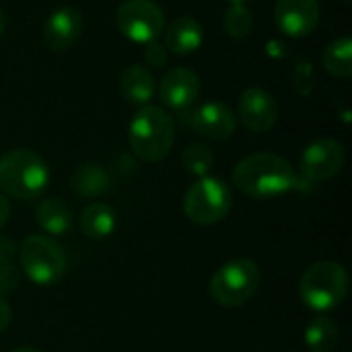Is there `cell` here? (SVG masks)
I'll return each mask as SVG.
<instances>
[{
	"mask_svg": "<svg viewBox=\"0 0 352 352\" xmlns=\"http://www.w3.org/2000/svg\"><path fill=\"white\" fill-rule=\"evenodd\" d=\"M233 204L231 188L212 175L198 177L184 196V214L200 227L221 223Z\"/></svg>",
	"mask_w": 352,
	"mask_h": 352,
	"instance_id": "cell-7",
	"label": "cell"
},
{
	"mask_svg": "<svg viewBox=\"0 0 352 352\" xmlns=\"http://www.w3.org/2000/svg\"><path fill=\"white\" fill-rule=\"evenodd\" d=\"M340 330L334 320L330 318H316L305 328V342L311 352H334L338 349Z\"/></svg>",
	"mask_w": 352,
	"mask_h": 352,
	"instance_id": "cell-21",
	"label": "cell"
},
{
	"mask_svg": "<svg viewBox=\"0 0 352 352\" xmlns=\"http://www.w3.org/2000/svg\"><path fill=\"white\" fill-rule=\"evenodd\" d=\"M266 52H268V56H272V58H283V56H287V50H285V45L280 43V41H268V45H266Z\"/></svg>",
	"mask_w": 352,
	"mask_h": 352,
	"instance_id": "cell-29",
	"label": "cell"
},
{
	"mask_svg": "<svg viewBox=\"0 0 352 352\" xmlns=\"http://www.w3.org/2000/svg\"><path fill=\"white\" fill-rule=\"evenodd\" d=\"M293 87L303 97L311 95L314 87H316V76H314V64L309 60L297 62V66L293 70Z\"/></svg>",
	"mask_w": 352,
	"mask_h": 352,
	"instance_id": "cell-24",
	"label": "cell"
},
{
	"mask_svg": "<svg viewBox=\"0 0 352 352\" xmlns=\"http://www.w3.org/2000/svg\"><path fill=\"white\" fill-rule=\"evenodd\" d=\"M349 295V272L338 262H316L299 280V299L314 311H332Z\"/></svg>",
	"mask_w": 352,
	"mask_h": 352,
	"instance_id": "cell-4",
	"label": "cell"
},
{
	"mask_svg": "<svg viewBox=\"0 0 352 352\" xmlns=\"http://www.w3.org/2000/svg\"><path fill=\"white\" fill-rule=\"evenodd\" d=\"M10 318H12V311H10V307H8V303L0 299V332H4V330L8 328Z\"/></svg>",
	"mask_w": 352,
	"mask_h": 352,
	"instance_id": "cell-28",
	"label": "cell"
},
{
	"mask_svg": "<svg viewBox=\"0 0 352 352\" xmlns=\"http://www.w3.org/2000/svg\"><path fill=\"white\" fill-rule=\"evenodd\" d=\"M324 68L336 78H351L352 76V39L342 35L330 41L322 54Z\"/></svg>",
	"mask_w": 352,
	"mask_h": 352,
	"instance_id": "cell-20",
	"label": "cell"
},
{
	"mask_svg": "<svg viewBox=\"0 0 352 352\" xmlns=\"http://www.w3.org/2000/svg\"><path fill=\"white\" fill-rule=\"evenodd\" d=\"M80 227L85 237L93 241H103L116 231V212L109 204L93 202L82 210Z\"/></svg>",
	"mask_w": 352,
	"mask_h": 352,
	"instance_id": "cell-19",
	"label": "cell"
},
{
	"mask_svg": "<svg viewBox=\"0 0 352 352\" xmlns=\"http://www.w3.org/2000/svg\"><path fill=\"white\" fill-rule=\"evenodd\" d=\"M184 113H188L186 124L198 136L208 138V140H227L233 136L237 128L235 111L227 103H221V101H208Z\"/></svg>",
	"mask_w": 352,
	"mask_h": 352,
	"instance_id": "cell-10",
	"label": "cell"
},
{
	"mask_svg": "<svg viewBox=\"0 0 352 352\" xmlns=\"http://www.w3.org/2000/svg\"><path fill=\"white\" fill-rule=\"evenodd\" d=\"M16 256H19V245L10 237L0 235V262H14Z\"/></svg>",
	"mask_w": 352,
	"mask_h": 352,
	"instance_id": "cell-27",
	"label": "cell"
},
{
	"mask_svg": "<svg viewBox=\"0 0 352 352\" xmlns=\"http://www.w3.org/2000/svg\"><path fill=\"white\" fill-rule=\"evenodd\" d=\"M120 93L134 105H148L155 95V78L140 64H130L120 74Z\"/></svg>",
	"mask_w": 352,
	"mask_h": 352,
	"instance_id": "cell-16",
	"label": "cell"
},
{
	"mask_svg": "<svg viewBox=\"0 0 352 352\" xmlns=\"http://www.w3.org/2000/svg\"><path fill=\"white\" fill-rule=\"evenodd\" d=\"M231 4H245V2H250V0H229Z\"/></svg>",
	"mask_w": 352,
	"mask_h": 352,
	"instance_id": "cell-33",
	"label": "cell"
},
{
	"mask_svg": "<svg viewBox=\"0 0 352 352\" xmlns=\"http://www.w3.org/2000/svg\"><path fill=\"white\" fill-rule=\"evenodd\" d=\"M262 272L254 260L237 258L223 264L210 278V297L221 307H241L260 289Z\"/></svg>",
	"mask_w": 352,
	"mask_h": 352,
	"instance_id": "cell-6",
	"label": "cell"
},
{
	"mask_svg": "<svg viewBox=\"0 0 352 352\" xmlns=\"http://www.w3.org/2000/svg\"><path fill=\"white\" fill-rule=\"evenodd\" d=\"M274 21L285 35L307 37L320 23V4L318 0H278Z\"/></svg>",
	"mask_w": 352,
	"mask_h": 352,
	"instance_id": "cell-13",
	"label": "cell"
},
{
	"mask_svg": "<svg viewBox=\"0 0 352 352\" xmlns=\"http://www.w3.org/2000/svg\"><path fill=\"white\" fill-rule=\"evenodd\" d=\"M202 41H204V29L192 16H177L163 29L165 50L177 56H186L200 50Z\"/></svg>",
	"mask_w": 352,
	"mask_h": 352,
	"instance_id": "cell-15",
	"label": "cell"
},
{
	"mask_svg": "<svg viewBox=\"0 0 352 352\" xmlns=\"http://www.w3.org/2000/svg\"><path fill=\"white\" fill-rule=\"evenodd\" d=\"M223 25H225V31L235 37V39H241V37H248L254 29V14L252 10L245 6V4H231L225 12V19H223Z\"/></svg>",
	"mask_w": 352,
	"mask_h": 352,
	"instance_id": "cell-23",
	"label": "cell"
},
{
	"mask_svg": "<svg viewBox=\"0 0 352 352\" xmlns=\"http://www.w3.org/2000/svg\"><path fill=\"white\" fill-rule=\"evenodd\" d=\"M8 217H10V202L6 200V196L0 194V229L6 225Z\"/></svg>",
	"mask_w": 352,
	"mask_h": 352,
	"instance_id": "cell-30",
	"label": "cell"
},
{
	"mask_svg": "<svg viewBox=\"0 0 352 352\" xmlns=\"http://www.w3.org/2000/svg\"><path fill=\"white\" fill-rule=\"evenodd\" d=\"M82 33V16L72 6L56 8L43 25V41L54 52L70 50Z\"/></svg>",
	"mask_w": 352,
	"mask_h": 352,
	"instance_id": "cell-14",
	"label": "cell"
},
{
	"mask_svg": "<svg viewBox=\"0 0 352 352\" xmlns=\"http://www.w3.org/2000/svg\"><path fill=\"white\" fill-rule=\"evenodd\" d=\"M233 184L256 200L276 198L301 186L293 165L274 153H254L241 159L233 169Z\"/></svg>",
	"mask_w": 352,
	"mask_h": 352,
	"instance_id": "cell-1",
	"label": "cell"
},
{
	"mask_svg": "<svg viewBox=\"0 0 352 352\" xmlns=\"http://www.w3.org/2000/svg\"><path fill=\"white\" fill-rule=\"evenodd\" d=\"M50 184L43 157L27 148H14L0 157V190L16 200L39 198Z\"/></svg>",
	"mask_w": 352,
	"mask_h": 352,
	"instance_id": "cell-3",
	"label": "cell"
},
{
	"mask_svg": "<svg viewBox=\"0 0 352 352\" xmlns=\"http://www.w3.org/2000/svg\"><path fill=\"white\" fill-rule=\"evenodd\" d=\"M10 352H41L39 349H31V346H21V349H14Z\"/></svg>",
	"mask_w": 352,
	"mask_h": 352,
	"instance_id": "cell-32",
	"label": "cell"
},
{
	"mask_svg": "<svg viewBox=\"0 0 352 352\" xmlns=\"http://www.w3.org/2000/svg\"><path fill=\"white\" fill-rule=\"evenodd\" d=\"M132 153L144 163L163 161L175 140V126L171 116L157 105H142L128 128Z\"/></svg>",
	"mask_w": 352,
	"mask_h": 352,
	"instance_id": "cell-2",
	"label": "cell"
},
{
	"mask_svg": "<svg viewBox=\"0 0 352 352\" xmlns=\"http://www.w3.org/2000/svg\"><path fill=\"white\" fill-rule=\"evenodd\" d=\"M116 25L124 37L134 43H151L163 35L165 12L153 0H126L118 8Z\"/></svg>",
	"mask_w": 352,
	"mask_h": 352,
	"instance_id": "cell-8",
	"label": "cell"
},
{
	"mask_svg": "<svg viewBox=\"0 0 352 352\" xmlns=\"http://www.w3.org/2000/svg\"><path fill=\"white\" fill-rule=\"evenodd\" d=\"M346 161V151L342 142L334 138H320L307 144L301 153L299 171L307 184H322L336 177Z\"/></svg>",
	"mask_w": 352,
	"mask_h": 352,
	"instance_id": "cell-9",
	"label": "cell"
},
{
	"mask_svg": "<svg viewBox=\"0 0 352 352\" xmlns=\"http://www.w3.org/2000/svg\"><path fill=\"white\" fill-rule=\"evenodd\" d=\"M19 264L25 276L37 287H52L66 274L64 250L50 235H29L19 248Z\"/></svg>",
	"mask_w": 352,
	"mask_h": 352,
	"instance_id": "cell-5",
	"label": "cell"
},
{
	"mask_svg": "<svg viewBox=\"0 0 352 352\" xmlns=\"http://www.w3.org/2000/svg\"><path fill=\"white\" fill-rule=\"evenodd\" d=\"M4 29H6V14H4L2 8H0V35L4 33Z\"/></svg>",
	"mask_w": 352,
	"mask_h": 352,
	"instance_id": "cell-31",
	"label": "cell"
},
{
	"mask_svg": "<svg viewBox=\"0 0 352 352\" xmlns=\"http://www.w3.org/2000/svg\"><path fill=\"white\" fill-rule=\"evenodd\" d=\"M19 270L14 262H0V297L12 293L19 287Z\"/></svg>",
	"mask_w": 352,
	"mask_h": 352,
	"instance_id": "cell-25",
	"label": "cell"
},
{
	"mask_svg": "<svg viewBox=\"0 0 352 352\" xmlns=\"http://www.w3.org/2000/svg\"><path fill=\"white\" fill-rule=\"evenodd\" d=\"M35 223L45 231L50 237L66 235L72 227V210L60 198L41 200L35 208Z\"/></svg>",
	"mask_w": 352,
	"mask_h": 352,
	"instance_id": "cell-17",
	"label": "cell"
},
{
	"mask_svg": "<svg viewBox=\"0 0 352 352\" xmlns=\"http://www.w3.org/2000/svg\"><path fill=\"white\" fill-rule=\"evenodd\" d=\"M239 122L252 132H268L278 122V103L266 89L250 87L239 95L237 113Z\"/></svg>",
	"mask_w": 352,
	"mask_h": 352,
	"instance_id": "cell-11",
	"label": "cell"
},
{
	"mask_svg": "<svg viewBox=\"0 0 352 352\" xmlns=\"http://www.w3.org/2000/svg\"><path fill=\"white\" fill-rule=\"evenodd\" d=\"M111 186L109 173L97 163H82L70 177V188L78 198H97Z\"/></svg>",
	"mask_w": 352,
	"mask_h": 352,
	"instance_id": "cell-18",
	"label": "cell"
},
{
	"mask_svg": "<svg viewBox=\"0 0 352 352\" xmlns=\"http://www.w3.org/2000/svg\"><path fill=\"white\" fill-rule=\"evenodd\" d=\"M202 91L200 85V76L184 66L171 68L169 72H165V76L159 82V97L161 101L173 109V111H188L192 109V105L198 101Z\"/></svg>",
	"mask_w": 352,
	"mask_h": 352,
	"instance_id": "cell-12",
	"label": "cell"
},
{
	"mask_svg": "<svg viewBox=\"0 0 352 352\" xmlns=\"http://www.w3.org/2000/svg\"><path fill=\"white\" fill-rule=\"evenodd\" d=\"M182 163L184 169L190 171L196 177H204L212 171L214 167V155L208 146H204L202 142H194L188 144L182 153Z\"/></svg>",
	"mask_w": 352,
	"mask_h": 352,
	"instance_id": "cell-22",
	"label": "cell"
},
{
	"mask_svg": "<svg viewBox=\"0 0 352 352\" xmlns=\"http://www.w3.org/2000/svg\"><path fill=\"white\" fill-rule=\"evenodd\" d=\"M167 54L169 52L165 50V45H161L159 41H151L144 47V62L153 68H161L167 62Z\"/></svg>",
	"mask_w": 352,
	"mask_h": 352,
	"instance_id": "cell-26",
	"label": "cell"
}]
</instances>
